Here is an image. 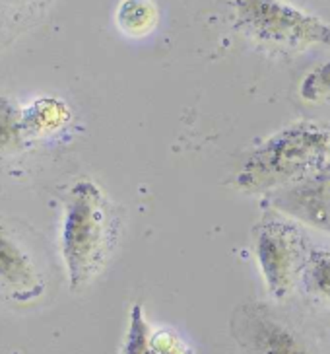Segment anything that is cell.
<instances>
[{"label":"cell","instance_id":"cell-1","mask_svg":"<svg viewBox=\"0 0 330 354\" xmlns=\"http://www.w3.org/2000/svg\"><path fill=\"white\" fill-rule=\"evenodd\" d=\"M121 210L90 177L74 183L64 207L61 253L72 292L88 288L107 267L121 238Z\"/></svg>","mask_w":330,"mask_h":354},{"label":"cell","instance_id":"cell-2","mask_svg":"<svg viewBox=\"0 0 330 354\" xmlns=\"http://www.w3.org/2000/svg\"><path fill=\"white\" fill-rule=\"evenodd\" d=\"M330 166V123L301 119L262 138L233 174L239 193L266 197Z\"/></svg>","mask_w":330,"mask_h":354},{"label":"cell","instance_id":"cell-3","mask_svg":"<svg viewBox=\"0 0 330 354\" xmlns=\"http://www.w3.org/2000/svg\"><path fill=\"white\" fill-rule=\"evenodd\" d=\"M233 28L245 39L276 53L330 47V21L286 0H226Z\"/></svg>","mask_w":330,"mask_h":354},{"label":"cell","instance_id":"cell-4","mask_svg":"<svg viewBox=\"0 0 330 354\" xmlns=\"http://www.w3.org/2000/svg\"><path fill=\"white\" fill-rule=\"evenodd\" d=\"M311 240L300 222L262 205L253 226V250L272 302L282 304L298 288Z\"/></svg>","mask_w":330,"mask_h":354},{"label":"cell","instance_id":"cell-5","mask_svg":"<svg viewBox=\"0 0 330 354\" xmlns=\"http://www.w3.org/2000/svg\"><path fill=\"white\" fill-rule=\"evenodd\" d=\"M229 333L241 354H324L319 337L274 304H239Z\"/></svg>","mask_w":330,"mask_h":354},{"label":"cell","instance_id":"cell-6","mask_svg":"<svg viewBox=\"0 0 330 354\" xmlns=\"http://www.w3.org/2000/svg\"><path fill=\"white\" fill-rule=\"evenodd\" d=\"M262 205L276 209L301 226L330 236V166L293 185L272 191L262 197Z\"/></svg>","mask_w":330,"mask_h":354},{"label":"cell","instance_id":"cell-7","mask_svg":"<svg viewBox=\"0 0 330 354\" xmlns=\"http://www.w3.org/2000/svg\"><path fill=\"white\" fill-rule=\"evenodd\" d=\"M45 277L6 224L0 222V296L16 304H30L41 298Z\"/></svg>","mask_w":330,"mask_h":354},{"label":"cell","instance_id":"cell-8","mask_svg":"<svg viewBox=\"0 0 330 354\" xmlns=\"http://www.w3.org/2000/svg\"><path fill=\"white\" fill-rule=\"evenodd\" d=\"M57 0H0V51L33 30Z\"/></svg>","mask_w":330,"mask_h":354},{"label":"cell","instance_id":"cell-9","mask_svg":"<svg viewBox=\"0 0 330 354\" xmlns=\"http://www.w3.org/2000/svg\"><path fill=\"white\" fill-rule=\"evenodd\" d=\"M298 286L319 306H330V250L320 245H311L307 259L301 269Z\"/></svg>","mask_w":330,"mask_h":354},{"label":"cell","instance_id":"cell-10","mask_svg":"<svg viewBox=\"0 0 330 354\" xmlns=\"http://www.w3.org/2000/svg\"><path fill=\"white\" fill-rule=\"evenodd\" d=\"M30 136L26 135L21 109L10 97L0 94V164L23 154Z\"/></svg>","mask_w":330,"mask_h":354},{"label":"cell","instance_id":"cell-11","mask_svg":"<svg viewBox=\"0 0 330 354\" xmlns=\"http://www.w3.org/2000/svg\"><path fill=\"white\" fill-rule=\"evenodd\" d=\"M157 18L154 0H121L115 10V24L126 37H146L155 30Z\"/></svg>","mask_w":330,"mask_h":354},{"label":"cell","instance_id":"cell-12","mask_svg":"<svg viewBox=\"0 0 330 354\" xmlns=\"http://www.w3.org/2000/svg\"><path fill=\"white\" fill-rule=\"evenodd\" d=\"M64 113H66V107L51 97H43L39 102L31 104L28 109H21L26 135L33 138L35 135H43V133H49L51 129H57L62 123Z\"/></svg>","mask_w":330,"mask_h":354},{"label":"cell","instance_id":"cell-13","mask_svg":"<svg viewBox=\"0 0 330 354\" xmlns=\"http://www.w3.org/2000/svg\"><path fill=\"white\" fill-rule=\"evenodd\" d=\"M150 333L152 327L146 319L144 308L140 304H135L128 313V327L121 354H150Z\"/></svg>","mask_w":330,"mask_h":354},{"label":"cell","instance_id":"cell-14","mask_svg":"<svg viewBox=\"0 0 330 354\" xmlns=\"http://www.w3.org/2000/svg\"><path fill=\"white\" fill-rule=\"evenodd\" d=\"M303 102L313 105H330V59L315 66L300 84Z\"/></svg>","mask_w":330,"mask_h":354},{"label":"cell","instance_id":"cell-15","mask_svg":"<svg viewBox=\"0 0 330 354\" xmlns=\"http://www.w3.org/2000/svg\"><path fill=\"white\" fill-rule=\"evenodd\" d=\"M150 354H193V348L171 329H152Z\"/></svg>","mask_w":330,"mask_h":354}]
</instances>
